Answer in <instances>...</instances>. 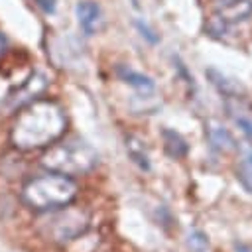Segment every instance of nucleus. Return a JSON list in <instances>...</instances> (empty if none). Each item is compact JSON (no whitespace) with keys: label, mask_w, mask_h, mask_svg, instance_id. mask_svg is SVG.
I'll use <instances>...</instances> for the list:
<instances>
[{"label":"nucleus","mask_w":252,"mask_h":252,"mask_svg":"<svg viewBox=\"0 0 252 252\" xmlns=\"http://www.w3.org/2000/svg\"><path fill=\"white\" fill-rule=\"evenodd\" d=\"M67 130L65 108L49 98H35L18 110L10 130V142L16 150L32 152L49 148Z\"/></svg>","instance_id":"obj_1"},{"label":"nucleus","mask_w":252,"mask_h":252,"mask_svg":"<svg viewBox=\"0 0 252 252\" xmlns=\"http://www.w3.org/2000/svg\"><path fill=\"white\" fill-rule=\"evenodd\" d=\"M22 201L37 213H47L53 209H61L65 205H71L79 195V185L73 177L63 173H43L30 177L22 185Z\"/></svg>","instance_id":"obj_2"},{"label":"nucleus","mask_w":252,"mask_h":252,"mask_svg":"<svg viewBox=\"0 0 252 252\" xmlns=\"http://www.w3.org/2000/svg\"><path fill=\"white\" fill-rule=\"evenodd\" d=\"M98 154L83 138H67L63 142H53L49 150L41 156V165L47 171L63 173L69 177L89 173L96 167Z\"/></svg>","instance_id":"obj_3"},{"label":"nucleus","mask_w":252,"mask_h":252,"mask_svg":"<svg viewBox=\"0 0 252 252\" xmlns=\"http://www.w3.org/2000/svg\"><path fill=\"white\" fill-rule=\"evenodd\" d=\"M89 228V215L81 207H61L43 213L37 219V232L51 244H67L85 234Z\"/></svg>","instance_id":"obj_4"},{"label":"nucleus","mask_w":252,"mask_h":252,"mask_svg":"<svg viewBox=\"0 0 252 252\" xmlns=\"http://www.w3.org/2000/svg\"><path fill=\"white\" fill-rule=\"evenodd\" d=\"M45 87H47V77H45L43 73L35 71V73H32V75L26 79L24 85H20L18 89H14V91L6 96V100L2 102V108H4L8 114H10V112H16V110L24 108L26 104L33 102V100L45 91Z\"/></svg>","instance_id":"obj_5"},{"label":"nucleus","mask_w":252,"mask_h":252,"mask_svg":"<svg viewBox=\"0 0 252 252\" xmlns=\"http://www.w3.org/2000/svg\"><path fill=\"white\" fill-rule=\"evenodd\" d=\"M75 16H77L79 28H81V32L85 35H94L102 28V24H104L102 10H100V6L94 0H81V2H77Z\"/></svg>","instance_id":"obj_6"},{"label":"nucleus","mask_w":252,"mask_h":252,"mask_svg":"<svg viewBox=\"0 0 252 252\" xmlns=\"http://www.w3.org/2000/svg\"><path fill=\"white\" fill-rule=\"evenodd\" d=\"M205 134H207V140H209L211 148L220 152V154H230V152L238 150V144H236L234 136L219 120H207L205 122Z\"/></svg>","instance_id":"obj_7"},{"label":"nucleus","mask_w":252,"mask_h":252,"mask_svg":"<svg viewBox=\"0 0 252 252\" xmlns=\"http://www.w3.org/2000/svg\"><path fill=\"white\" fill-rule=\"evenodd\" d=\"M215 16L226 24H238L252 16V0H222V6L215 12Z\"/></svg>","instance_id":"obj_8"},{"label":"nucleus","mask_w":252,"mask_h":252,"mask_svg":"<svg viewBox=\"0 0 252 252\" xmlns=\"http://www.w3.org/2000/svg\"><path fill=\"white\" fill-rule=\"evenodd\" d=\"M116 75H118V79L122 83H126L132 89H136L142 96H150V94L156 93L154 79L144 75V73H140V71H136V69H132V67H128V65H118L116 67Z\"/></svg>","instance_id":"obj_9"},{"label":"nucleus","mask_w":252,"mask_h":252,"mask_svg":"<svg viewBox=\"0 0 252 252\" xmlns=\"http://www.w3.org/2000/svg\"><path fill=\"white\" fill-rule=\"evenodd\" d=\"M205 75H207V79L211 81V85L224 96V98H240V94H242V87H240V83H236L234 79H228L226 75H222L219 69H215V67H209L207 71H205Z\"/></svg>","instance_id":"obj_10"},{"label":"nucleus","mask_w":252,"mask_h":252,"mask_svg":"<svg viewBox=\"0 0 252 252\" xmlns=\"http://www.w3.org/2000/svg\"><path fill=\"white\" fill-rule=\"evenodd\" d=\"M161 138H163V150H165V154L169 158L181 159V158H185L189 154V144L179 132H175L171 128H163L161 130Z\"/></svg>","instance_id":"obj_11"},{"label":"nucleus","mask_w":252,"mask_h":252,"mask_svg":"<svg viewBox=\"0 0 252 252\" xmlns=\"http://www.w3.org/2000/svg\"><path fill=\"white\" fill-rule=\"evenodd\" d=\"M126 152H128V158L142 169V171H150V156L144 148V142L136 136H128L126 138Z\"/></svg>","instance_id":"obj_12"},{"label":"nucleus","mask_w":252,"mask_h":252,"mask_svg":"<svg viewBox=\"0 0 252 252\" xmlns=\"http://www.w3.org/2000/svg\"><path fill=\"white\" fill-rule=\"evenodd\" d=\"M236 179L248 193H252V148L240 156L236 163Z\"/></svg>","instance_id":"obj_13"},{"label":"nucleus","mask_w":252,"mask_h":252,"mask_svg":"<svg viewBox=\"0 0 252 252\" xmlns=\"http://www.w3.org/2000/svg\"><path fill=\"white\" fill-rule=\"evenodd\" d=\"M226 110L230 112L234 124L240 128V132H242L248 140H252V116H250L246 110H242L240 106H232L228 100H226Z\"/></svg>","instance_id":"obj_14"},{"label":"nucleus","mask_w":252,"mask_h":252,"mask_svg":"<svg viewBox=\"0 0 252 252\" xmlns=\"http://www.w3.org/2000/svg\"><path fill=\"white\" fill-rule=\"evenodd\" d=\"M187 246L191 252H207L209 250V236L203 230H191L187 234Z\"/></svg>","instance_id":"obj_15"},{"label":"nucleus","mask_w":252,"mask_h":252,"mask_svg":"<svg viewBox=\"0 0 252 252\" xmlns=\"http://www.w3.org/2000/svg\"><path fill=\"white\" fill-rule=\"evenodd\" d=\"M136 28H138V32L142 33V37H146L150 43H158V39H159V37L154 33V30H152V28H150L146 22H142V20H136Z\"/></svg>","instance_id":"obj_16"},{"label":"nucleus","mask_w":252,"mask_h":252,"mask_svg":"<svg viewBox=\"0 0 252 252\" xmlns=\"http://www.w3.org/2000/svg\"><path fill=\"white\" fill-rule=\"evenodd\" d=\"M37 6H41L45 14H53L55 12V0H37Z\"/></svg>","instance_id":"obj_17"},{"label":"nucleus","mask_w":252,"mask_h":252,"mask_svg":"<svg viewBox=\"0 0 252 252\" xmlns=\"http://www.w3.org/2000/svg\"><path fill=\"white\" fill-rule=\"evenodd\" d=\"M6 47H8V39H6V35L0 32V57L6 53Z\"/></svg>","instance_id":"obj_18"},{"label":"nucleus","mask_w":252,"mask_h":252,"mask_svg":"<svg viewBox=\"0 0 252 252\" xmlns=\"http://www.w3.org/2000/svg\"><path fill=\"white\" fill-rule=\"evenodd\" d=\"M236 252H252V248L246 244H236Z\"/></svg>","instance_id":"obj_19"}]
</instances>
